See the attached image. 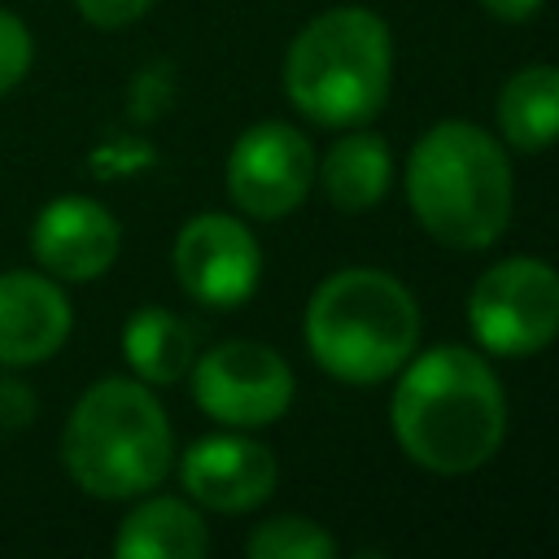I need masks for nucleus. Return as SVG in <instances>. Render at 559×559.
<instances>
[{
	"label": "nucleus",
	"mask_w": 559,
	"mask_h": 559,
	"mask_svg": "<svg viewBox=\"0 0 559 559\" xmlns=\"http://www.w3.org/2000/svg\"><path fill=\"white\" fill-rule=\"evenodd\" d=\"M419 341L415 297L384 271L349 266L328 275L306 306V345L323 371L349 384L393 376Z\"/></svg>",
	"instance_id": "3"
},
{
	"label": "nucleus",
	"mask_w": 559,
	"mask_h": 559,
	"mask_svg": "<svg viewBox=\"0 0 559 559\" xmlns=\"http://www.w3.org/2000/svg\"><path fill=\"white\" fill-rule=\"evenodd\" d=\"M314 179L310 140L288 122L249 127L227 157V192L253 218H280L297 210Z\"/></svg>",
	"instance_id": "8"
},
{
	"label": "nucleus",
	"mask_w": 559,
	"mask_h": 559,
	"mask_svg": "<svg viewBox=\"0 0 559 559\" xmlns=\"http://www.w3.org/2000/svg\"><path fill=\"white\" fill-rule=\"evenodd\" d=\"M192 397L218 424L262 428L288 411L293 371L275 349H266L258 341H227L197 362Z\"/></svg>",
	"instance_id": "7"
},
{
	"label": "nucleus",
	"mask_w": 559,
	"mask_h": 559,
	"mask_svg": "<svg viewBox=\"0 0 559 559\" xmlns=\"http://www.w3.org/2000/svg\"><path fill=\"white\" fill-rule=\"evenodd\" d=\"M476 341L489 354L524 358L559 336V271L537 258H507L489 266L467 301Z\"/></svg>",
	"instance_id": "6"
},
{
	"label": "nucleus",
	"mask_w": 559,
	"mask_h": 559,
	"mask_svg": "<svg viewBox=\"0 0 559 559\" xmlns=\"http://www.w3.org/2000/svg\"><path fill=\"white\" fill-rule=\"evenodd\" d=\"M323 188L336 210H371L389 188V148L380 135H345L323 157Z\"/></svg>",
	"instance_id": "16"
},
{
	"label": "nucleus",
	"mask_w": 559,
	"mask_h": 559,
	"mask_svg": "<svg viewBox=\"0 0 559 559\" xmlns=\"http://www.w3.org/2000/svg\"><path fill=\"white\" fill-rule=\"evenodd\" d=\"M262 271L249 227L231 214H201L175 240V275L201 306H236L253 293Z\"/></svg>",
	"instance_id": "9"
},
{
	"label": "nucleus",
	"mask_w": 559,
	"mask_h": 559,
	"mask_svg": "<svg viewBox=\"0 0 559 559\" xmlns=\"http://www.w3.org/2000/svg\"><path fill=\"white\" fill-rule=\"evenodd\" d=\"M406 197L432 240L450 249H485L511 218L507 153L472 122H437L411 148Z\"/></svg>",
	"instance_id": "2"
},
{
	"label": "nucleus",
	"mask_w": 559,
	"mask_h": 559,
	"mask_svg": "<svg viewBox=\"0 0 559 559\" xmlns=\"http://www.w3.org/2000/svg\"><path fill=\"white\" fill-rule=\"evenodd\" d=\"M35 419V393L17 380H0V432H17Z\"/></svg>",
	"instance_id": "20"
},
{
	"label": "nucleus",
	"mask_w": 559,
	"mask_h": 559,
	"mask_svg": "<svg viewBox=\"0 0 559 559\" xmlns=\"http://www.w3.org/2000/svg\"><path fill=\"white\" fill-rule=\"evenodd\" d=\"M70 336L66 293L35 271L0 275V362L26 367L52 358Z\"/></svg>",
	"instance_id": "12"
},
{
	"label": "nucleus",
	"mask_w": 559,
	"mask_h": 559,
	"mask_svg": "<svg viewBox=\"0 0 559 559\" xmlns=\"http://www.w3.org/2000/svg\"><path fill=\"white\" fill-rule=\"evenodd\" d=\"M31 249L39 266L57 280H96L118 258V223L92 197H57L39 210L31 227Z\"/></svg>",
	"instance_id": "10"
},
{
	"label": "nucleus",
	"mask_w": 559,
	"mask_h": 559,
	"mask_svg": "<svg viewBox=\"0 0 559 559\" xmlns=\"http://www.w3.org/2000/svg\"><path fill=\"white\" fill-rule=\"evenodd\" d=\"M480 4L502 22H524V17H533L542 9V0H480Z\"/></svg>",
	"instance_id": "21"
},
{
	"label": "nucleus",
	"mask_w": 559,
	"mask_h": 559,
	"mask_svg": "<svg viewBox=\"0 0 559 559\" xmlns=\"http://www.w3.org/2000/svg\"><path fill=\"white\" fill-rule=\"evenodd\" d=\"M26 70H31V31L22 17L0 9V96L13 92Z\"/></svg>",
	"instance_id": "18"
},
{
	"label": "nucleus",
	"mask_w": 559,
	"mask_h": 559,
	"mask_svg": "<svg viewBox=\"0 0 559 559\" xmlns=\"http://www.w3.org/2000/svg\"><path fill=\"white\" fill-rule=\"evenodd\" d=\"M114 550L122 559H201L210 550V533L188 502L148 498L122 520Z\"/></svg>",
	"instance_id": "13"
},
{
	"label": "nucleus",
	"mask_w": 559,
	"mask_h": 559,
	"mask_svg": "<svg viewBox=\"0 0 559 559\" xmlns=\"http://www.w3.org/2000/svg\"><path fill=\"white\" fill-rule=\"evenodd\" d=\"M74 4H79V13H83L92 26H100V31H118V26L135 22L153 0H74Z\"/></svg>",
	"instance_id": "19"
},
{
	"label": "nucleus",
	"mask_w": 559,
	"mask_h": 559,
	"mask_svg": "<svg viewBox=\"0 0 559 559\" xmlns=\"http://www.w3.org/2000/svg\"><path fill=\"white\" fill-rule=\"evenodd\" d=\"M170 424L157 397L135 380L92 384L61 432V459L92 498H135L170 472Z\"/></svg>",
	"instance_id": "4"
},
{
	"label": "nucleus",
	"mask_w": 559,
	"mask_h": 559,
	"mask_svg": "<svg viewBox=\"0 0 559 559\" xmlns=\"http://www.w3.org/2000/svg\"><path fill=\"white\" fill-rule=\"evenodd\" d=\"M253 559H332L336 555V542L314 524V520H301V515H280V520H266L249 546H245Z\"/></svg>",
	"instance_id": "17"
},
{
	"label": "nucleus",
	"mask_w": 559,
	"mask_h": 559,
	"mask_svg": "<svg viewBox=\"0 0 559 559\" xmlns=\"http://www.w3.org/2000/svg\"><path fill=\"white\" fill-rule=\"evenodd\" d=\"M507 402L489 362L463 345L419 354L393 393V432L402 450L441 476L476 472L502 445Z\"/></svg>",
	"instance_id": "1"
},
{
	"label": "nucleus",
	"mask_w": 559,
	"mask_h": 559,
	"mask_svg": "<svg viewBox=\"0 0 559 559\" xmlns=\"http://www.w3.org/2000/svg\"><path fill=\"white\" fill-rule=\"evenodd\" d=\"M498 127L524 153L550 148L559 140V66H524L511 74L498 96Z\"/></svg>",
	"instance_id": "14"
},
{
	"label": "nucleus",
	"mask_w": 559,
	"mask_h": 559,
	"mask_svg": "<svg viewBox=\"0 0 559 559\" xmlns=\"http://www.w3.org/2000/svg\"><path fill=\"white\" fill-rule=\"evenodd\" d=\"M183 489L210 511H249L275 489V454L249 437H205L183 454Z\"/></svg>",
	"instance_id": "11"
},
{
	"label": "nucleus",
	"mask_w": 559,
	"mask_h": 559,
	"mask_svg": "<svg viewBox=\"0 0 559 559\" xmlns=\"http://www.w3.org/2000/svg\"><path fill=\"white\" fill-rule=\"evenodd\" d=\"M389 26L371 9H328L301 26L284 61L293 105L323 127L376 118L389 96Z\"/></svg>",
	"instance_id": "5"
},
{
	"label": "nucleus",
	"mask_w": 559,
	"mask_h": 559,
	"mask_svg": "<svg viewBox=\"0 0 559 559\" xmlns=\"http://www.w3.org/2000/svg\"><path fill=\"white\" fill-rule=\"evenodd\" d=\"M122 349H127V362L135 367L140 380L175 384L192 367L197 345H192V328L179 314H170L162 306H144L122 328Z\"/></svg>",
	"instance_id": "15"
}]
</instances>
